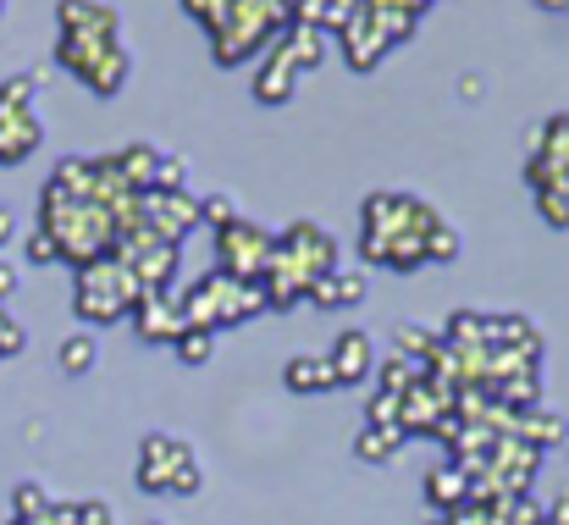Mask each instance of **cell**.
<instances>
[{
	"label": "cell",
	"instance_id": "6da1fadb",
	"mask_svg": "<svg viewBox=\"0 0 569 525\" xmlns=\"http://www.w3.org/2000/svg\"><path fill=\"white\" fill-rule=\"evenodd\" d=\"M56 28H61V39H56V61L72 72V78H83L94 95H122V83H128V44H122V17L111 11V6H100V0H61L56 6Z\"/></svg>",
	"mask_w": 569,
	"mask_h": 525
},
{
	"label": "cell",
	"instance_id": "7a4b0ae2",
	"mask_svg": "<svg viewBox=\"0 0 569 525\" xmlns=\"http://www.w3.org/2000/svg\"><path fill=\"white\" fill-rule=\"evenodd\" d=\"M448 216L415 194H371L360 205V255L366 266H387V271H415L431 260V232L442 227Z\"/></svg>",
	"mask_w": 569,
	"mask_h": 525
},
{
	"label": "cell",
	"instance_id": "3957f363",
	"mask_svg": "<svg viewBox=\"0 0 569 525\" xmlns=\"http://www.w3.org/2000/svg\"><path fill=\"white\" fill-rule=\"evenodd\" d=\"M288 28H293V0H227L221 22L210 28V56L221 67H238L254 50H271Z\"/></svg>",
	"mask_w": 569,
	"mask_h": 525
},
{
	"label": "cell",
	"instance_id": "277c9868",
	"mask_svg": "<svg viewBox=\"0 0 569 525\" xmlns=\"http://www.w3.org/2000/svg\"><path fill=\"white\" fill-rule=\"evenodd\" d=\"M178 305H183V321L189 327L221 333V327H238V321L260 316L266 310V294H260V283H238L227 271H204V277H193L189 288L178 294Z\"/></svg>",
	"mask_w": 569,
	"mask_h": 525
},
{
	"label": "cell",
	"instance_id": "5b68a950",
	"mask_svg": "<svg viewBox=\"0 0 569 525\" xmlns=\"http://www.w3.org/2000/svg\"><path fill=\"white\" fill-rule=\"evenodd\" d=\"M139 277H133V266H122V260H89V266H78V294H72V310H78V321H89V327H111V321H122V316H133V305H139Z\"/></svg>",
	"mask_w": 569,
	"mask_h": 525
},
{
	"label": "cell",
	"instance_id": "8992f818",
	"mask_svg": "<svg viewBox=\"0 0 569 525\" xmlns=\"http://www.w3.org/2000/svg\"><path fill=\"white\" fill-rule=\"evenodd\" d=\"M139 487L144 493H178V498H193L204 487V470L193 459V448L183 437H167V432H150L139 443Z\"/></svg>",
	"mask_w": 569,
	"mask_h": 525
},
{
	"label": "cell",
	"instance_id": "52a82bcc",
	"mask_svg": "<svg viewBox=\"0 0 569 525\" xmlns=\"http://www.w3.org/2000/svg\"><path fill=\"white\" fill-rule=\"evenodd\" d=\"M44 72H17L0 83V167H17L39 150L44 128L33 117V95H39Z\"/></svg>",
	"mask_w": 569,
	"mask_h": 525
},
{
	"label": "cell",
	"instance_id": "ba28073f",
	"mask_svg": "<svg viewBox=\"0 0 569 525\" xmlns=\"http://www.w3.org/2000/svg\"><path fill=\"white\" fill-rule=\"evenodd\" d=\"M271 249H277V232H266L249 216H238V221H227L216 232V271H227L238 283H260L266 266H271Z\"/></svg>",
	"mask_w": 569,
	"mask_h": 525
},
{
	"label": "cell",
	"instance_id": "9c48e42d",
	"mask_svg": "<svg viewBox=\"0 0 569 525\" xmlns=\"http://www.w3.org/2000/svg\"><path fill=\"white\" fill-rule=\"evenodd\" d=\"M277 255H282V260H288L293 271H305L310 283H321V277L343 271L338 238H332V232H321L316 221H293L288 232H277Z\"/></svg>",
	"mask_w": 569,
	"mask_h": 525
},
{
	"label": "cell",
	"instance_id": "30bf717a",
	"mask_svg": "<svg viewBox=\"0 0 569 525\" xmlns=\"http://www.w3.org/2000/svg\"><path fill=\"white\" fill-rule=\"evenodd\" d=\"M128 321H133V333H139L144 344H178V338L189 333L178 294H139V305H133Z\"/></svg>",
	"mask_w": 569,
	"mask_h": 525
},
{
	"label": "cell",
	"instance_id": "8fae6325",
	"mask_svg": "<svg viewBox=\"0 0 569 525\" xmlns=\"http://www.w3.org/2000/svg\"><path fill=\"white\" fill-rule=\"evenodd\" d=\"M144 227L183 249V238L199 227V199L193 194H144Z\"/></svg>",
	"mask_w": 569,
	"mask_h": 525
},
{
	"label": "cell",
	"instance_id": "7c38bea8",
	"mask_svg": "<svg viewBox=\"0 0 569 525\" xmlns=\"http://www.w3.org/2000/svg\"><path fill=\"white\" fill-rule=\"evenodd\" d=\"M293 89H299V67H293L288 44L277 39V44L266 50L260 72H254V100H260V106H288V100H293Z\"/></svg>",
	"mask_w": 569,
	"mask_h": 525
},
{
	"label": "cell",
	"instance_id": "4fadbf2b",
	"mask_svg": "<svg viewBox=\"0 0 569 525\" xmlns=\"http://www.w3.org/2000/svg\"><path fill=\"white\" fill-rule=\"evenodd\" d=\"M327 365H332L338 387H355V382H366V376L377 370V349H371V333H360V327L338 333V344H332V354H327Z\"/></svg>",
	"mask_w": 569,
	"mask_h": 525
},
{
	"label": "cell",
	"instance_id": "5bb4252c",
	"mask_svg": "<svg viewBox=\"0 0 569 525\" xmlns=\"http://www.w3.org/2000/svg\"><path fill=\"white\" fill-rule=\"evenodd\" d=\"M338 44H343V61H349L355 72H377V61L392 50V44L381 39V28L366 17V11H355V22L338 33Z\"/></svg>",
	"mask_w": 569,
	"mask_h": 525
},
{
	"label": "cell",
	"instance_id": "9a60e30c",
	"mask_svg": "<svg viewBox=\"0 0 569 525\" xmlns=\"http://www.w3.org/2000/svg\"><path fill=\"white\" fill-rule=\"evenodd\" d=\"M426 6H431V0H360V11H366V17L377 22V28H381V39H387V44L409 39V33L420 28Z\"/></svg>",
	"mask_w": 569,
	"mask_h": 525
},
{
	"label": "cell",
	"instance_id": "2e32d148",
	"mask_svg": "<svg viewBox=\"0 0 569 525\" xmlns=\"http://www.w3.org/2000/svg\"><path fill=\"white\" fill-rule=\"evenodd\" d=\"M426 504H431V515H459L470 504V470L453 465V459L442 470H431L426 476Z\"/></svg>",
	"mask_w": 569,
	"mask_h": 525
},
{
	"label": "cell",
	"instance_id": "e0dca14e",
	"mask_svg": "<svg viewBox=\"0 0 569 525\" xmlns=\"http://www.w3.org/2000/svg\"><path fill=\"white\" fill-rule=\"evenodd\" d=\"M111 161H117V172H122V182H128L133 194H156V177H161L167 150H156V145H128V150L111 156Z\"/></svg>",
	"mask_w": 569,
	"mask_h": 525
},
{
	"label": "cell",
	"instance_id": "ac0fdd59",
	"mask_svg": "<svg viewBox=\"0 0 569 525\" xmlns=\"http://www.w3.org/2000/svg\"><path fill=\"white\" fill-rule=\"evenodd\" d=\"M531 161H542L548 172H559L569 182V117H548L531 133Z\"/></svg>",
	"mask_w": 569,
	"mask_h": 525
},
{
	"label": "cell",
	"instance_id": "d6986e66",
	"mask_svg": "<svg viewBox=\"0 0 569 525\" xmlns=\"http://www.w3.org/2000/svg\"><path fill=\"white\" fill-rule=\"evenodd\" d=\"M360 0H293V22L316 28V33H343L355 22Z\"/></svg>",
	"mask_w": 569,
	"mask_h": 525
},
{
	"label": "cell",
	"instance_id": "ffe728a7",
	"mask_svg": "<svg viewBox=\"0 0 569 525\" xmlns=\"http://www.w3.org/2000/svg\"><path fill=\"white\" fill-rule=\"evenodd\" d=\"M310 305H321V310H355V305H366V277L360 271H332V277H321L310 288Z\"/></svg>",
	"mask_w": 569,
	"mask_h": 525
},
{
	"label": "cell",
	"instance_id": "44dd1931",
	"mask_svg": "<svg viewBox=\"0 0 569 525\" xmlns=\"http://www.w3.org/2000/svg\"><path fill=\"white\" fill-rule=\"evenodd\" d=\"M509 437H520V443H531L537 454H548V448L569 443V420L565 415H548V409H531V415H520V420H515V432H509Z\"/></svg>",
	"mask_w": 569,
	"mask_h": 525
},
{
	"label": "cell",
	"instance_id": "7402d4cb",
	"mask_svg": "<svg viewBox=\"0 0 569 525\" xmlns=\"http://www.w3.org/2000/svg\"><path fill=\"white\" fill-rule=\"evenodd\" d=\"M282 382H288V393H332V387H338L327 354H299V359H288V365H282Z\"/></svg>",
	"mask_w": 569,
	"mask_h": 525
},
{
	"label": "cell",
	"instance_id": "603a6c76",
	"mask_svg": "<svg viewBox=\"0 0 569 525\" xmlns=\"http://www.w3.org/2000/svg\"><path fill=\"white\" fill-rule=\"evenodd\" d=\"M282 44H288V56H293L299 72H316V67L327 61V33H316V28H305V22H293V28L282 33Z\"/></svg>",
	"mask_w": 569,
	"mask_h": 525
},
{
	"label": "cell",
	"instance_id": "cb8c5ba5",
	"mask_svg": "<svg viewBox=\"0 0 569 525\" xmlns=\"http://www.w3.org/2000/svg\"><path fill=\"white\" fill-rule=\"evenodd\" d=\"M56 365H61L67 376H89V370L100 365V338H94V333H72V338H61Z\"/></svg>",
	"mask_w": 569,
	"mask_h": 525
},
{
	"label": "cell",
	"instance_id": "d4e9b609",
	"mask_svg": "<svg viewBox=\"0 0 569 525\" xmlns=\"http://www.w3.org/2000/svg\"><path fill=\"white\" fill-rule=\"evenodd\" d=\"M437 344H442V333H431V327H420V321H398V327H392V354H403V359H415V365H426Z\"/></svg>",
	"mask_w": 569,
	"mask_h": 525
},
{
	"label": "cell",
	"instance_id": "484cf974",
	"mask_svg": "<svg viewBox=\"0 0 569 525\" xmlns=\"http://www.w3.org/2000/svg\"><path fill=\"white\" fill-rule=\"evenodd\" d=\"M371 376H377V393H398V398H403V393L420 382V365H415V359H403V354H387V359H377V370H371Z\"/></svg>",
	"mask_w": 569,
	"mask_h": 525
},
{
	"label": "cell",
	"instance_id": "4316f807",
	"mask_svg": "<svg viewBox=\"0 0 569 525\" xmlns=\"http://www.w3.org/2000/svg\"><path fill=\"white\" fill-rule=\"evenodd\" d=\"M403 448V432H381V426H366L360 437H355V459H366V465H381V459H392Z\"/></svg>",
	"mask_w": 569,
	"mask_h": 525
},
{
	"label": "cell",
	"instance_id": "83f0119b",
	"mask_svg": "<svg viewBox=\"0 0 569 525\" xmlns=\"http://www.w3.org/2000/svg\"><path fill=\"white\" fill-rule=\"evenodd\" d=\"M11 515H17V525H33L50 515V493L39 487V482H22L17 493H11Z\"/></svg>",
	"mask_w": 569,
	"mask_h": 525
},
{
	"label": "cell",
	"instance_id": "f1b7e54d",
	"mask_svg": "<svg viewBox=\"0 0 569 525\" xmlns=\"http://www.w3.org/2000/svg\"><path fill=\"white\" fill-rule=\"evenodd\" d=\"M199 221H210V227L221 232L227 221H238V199H232V194H204V199H199Z\"/></svg>",
	"mask_w": 569,
	"mask_h": 525
},
{
	"label": "cell",
	"instance_id": "f546056e",
	"mask_svg": "<svg viewBox=\"0 0 569 525\" xmlns=\"http://www.w3.org/2000/svg\"><path fill=\"white\" fill-rule=\"evenodd\" d=\"M172 349L183 354V365H204V359L216 354V333H199V327H189V333H183Z\"/></svg>",
	"mask_w": 569,
	"mask_h": 525
},
{
	"label": "cell",
	"instance_id": "4dcf8cb0",
	"mask_svg": "<svg viewBox=\"0 0 569 525\" xmlns=\"http://www.w3.org/2000/svg\"><path fill=\"white\" fill-rule=\"evenodd\" d=\"M366 426H392L398 432V393H371V404H366Z\"/></svg>",
	"mask_w": 569,
	"mask_h": 525
},
{
	"label": "cell",
	"instance_id": "1f68e13d",
	"mask_svg": "<svg viewBox=\"0 0 569 525\" xmlns=\"http://www.w3.org/2000/svg\"><path fill=\"white\" fill-rule=\"evenodd\" d=\"M426 249H431V260H437V266L459 260V227H453V221H442V227L431 232V244H426Z\"/></svg>",
	"mask_w": 569,
	"mask_h": 525
},
{
	"label": "cell",
	"instance_id": "d6a6232c",
	"mask_svg": "<svg viewBox=\"0 0 569 525\" xmlns=\"http://www.w3.org/2000/svg\"><path fill=\"white\" fill-rule=\"evenodd\" d=\"M183 11H189V17H193V22H199V28H204V33H210V28L221 22V11H227V0H183Z\"/></svg>",
	"mask_w": 569,
	"mask_h": 525
},
{
	"label": "cell",
	"instance_id": "836d02e7",
	"mask_svg": "<svg viewBox=\"0 0 569 525\" xmlns=\"http://www.w3.org/2000/svg\"><path fill=\"white\" fill-rule=\"evenodd\" d=\"M22 344H28V338H22V327H17V321H11V316L0 310V359L22 354Z\"/></svg>",
	"mask_w": 569,
	"mask_h": 525
},
{
	"label": "cell",
	"instance_id": "e575fe53",
	"mask_svg": "<svg viewBox=\"0 0 569 525\" xmlns=\"http://www.w3.org/2000/svg\"><path fill=\"white\" fill-rule=\"evenodd\" d=\"M28 260H33V266L61 260V255H56V244H50V232H28Z\"/></svg>",
	"mask_w": 569,
	"mask_h": 525
},
{
	"label": "cell",
	"instance_id": "d590c367",
	"mask_svg": "<svg viewBox=\"0 0 569 525\" xmlns=\"http://www.w3.org/2000/svg\"><path fill=\"white\" fill-rule=\"evenodd\" d=\"M78 525H117L106 504H78Z\"/></svg>",
	"mask_w": 569,
	"mask_h": 525
},
{
	"label": "cell",
	"instance_id": "8d00e7d4",
	"mask_svg": "<svg viewBox=\"0 0 569 525\" xmlns=\"http://www.w3.org/2000/svg\"><path fill=\"white\" fill-rule=\"evenodd\" d=\"M542 521H548V525H569V493H559V498L542 509Z\"/></svg>",
	"mask_w": 569,
	"mask_h": 525
},
{
	"label": "cell",
	"instance_id": "74e56055",
	"mask_svg": "<svg viewBox=\"0 0 569 525\" xmlns=\"http://www.w3.org/2000/svg\"><path fill=\"white\" fill-rule=\"evenodd\" d=\"M11 294H17V266L0 260V299H11Z\"/></svg>",
	"mask_w": 569,
	"mask_h": 525
},
{
	"label": "cell",
	"instance_id": "f35d334b",
	"mask_svg": "<svg viewBox=\"0 0 569 525\" xmlns=\"http://www.w3.org/2000/svg\"><path fill=\"white\" fill-rule=\"evenodd\" d=\"M459 95H465V100H481V78L465 72V78H459Z\"/></svg>",
	"mask_w": 569,
	"mask_h": 525
},
{
	"label": "cell",
	"instance_id": "ab89813d",
	"mask_svg": "<svg viewBox=\"0 0 569 525\" xmlns=\"http://www.w3.org/2000/svg\"><path fill=\"white\" fill-rule=\"evenodd\" d=\"M11 227H17V221H11V210H6V205H0V244H6V238H11Z\"/></svg>",
	"mask_w": 569,
	"mask_h": 525
},
{
	"label": "cell",
	"instance_id": "60d3db41",
	"mask_svg": "<svg viewBox=\"0 0 569 525\" xmlns=\"http://www.w3.org/2000/svg\"><path fill=\"white\" fill-rule=\"evenodd\" d=\"M537 6H542V11H565L569 0H537Z\"/></svg>",
	"mask_w": 569,
	"mask_h": 525
},
{
	"label": "cell",
	"instance_id": "b9f144b4",
	"mask_svg": "<svg viewBox=\"0 0 569 525\" xmlns=\"http://www.w3.org/2000/svg\"><path fill=\"white\" fill-rule=\"evenodd\" d=\"M426 525H453V521H448V515H431V521H426Z\"/></svg>",
	"mask_w": 569,
	"mask_h": 525
},
{
	"label": "cell",
	"instance_id": "7bdbcfd3",
	"mask_svg": "<svg viewBox=\"0 0 569 525\" xmlns=\"http://www.w3.org/2000/svg\"><path fill=\"white\" fill-rule=\"evenodd\" d=\"M0 6H6V0H0Z\"/></svg>",
	"mask_w": 569,
	"mask_h": 525
},
{
	"label": "cell",
	"instance_id": "ee69618b",
	"mask_svg": "<svg viewBox=\"0 0 569 525\" xmlns=\"http://www.w3.org/2000/svg\"><path fill=\"white\" fill-rule=\"evenodd\" d=\"M11 525H17V521H11Z\"/></svg>",
	"mask_w": 569,
	"mask_h": 525
}]
</instances>
